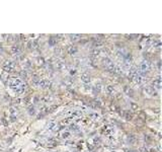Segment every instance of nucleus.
<instances>
[{"mask_svg": "<svg viewBox=\"0 0 162 152\" xmlns=\"http://www.w3.org/2000/svg\"><path fill=\"white\" fill-rule=\"evenodd\" d=\"M81 80L83 81V82H85V83H88V82L90 81V76H89V74H86V73L82 74V76H81Z\"/></svg>", "mask_w": 162, "mask_h": 152, "instance_id": "6e6552de", "label": "nucleus"}, {"mask_svg": "<svg viewBox=\"0 0 162 152\" xmlns=\"http://www.w3.org/2000/svg\"><path fill=\"white\" fill-rule=\"evenodd\" d=\"M160 87H161V79H160L159 76H158V77L156 79H154V81H153V88L154 89L155 88L160 89Z\"/></svg>", "mask_w": 162, "mask_h": 152, "instance_id": "39448f33", "label": "nucleus"}, {"mask_svg": "<svg viewBox=\"0 0 162 152\" xmlns=\"http://www.w3.org/2000/svg\"><path fill=\"white\" fill-rule=\"evenodd\" d=\"M51 84V82L48 80V79H40L39 83H37V85H40L41 87H43V88H46V87H49Z\"/></svg>", "mask_w": 162, "mask_h": 152, "instance_id": "20e7f679", "label": "nucleus"}, {"mask_svg": "<svg viewBox=\"0 0 162 152\" xmlns=\"http://www.w3.org/2000/svg\"><path fill=\"white\" fill-rule=\"evenodd\" d=\"M9 85L11 88L14 91H16V92H21V91H23L25 88V84H23V83L21 82L20 79H13V80L10 81Z\"/></svg>", "mask_w": 162, "mask_h": 152, "instance_id": "f257e3e1", "label": "nucleus"}, {"mask_svg": "<svg viewBox=\"0 0 162 152\" xmlns=\"http://www.w3.org/2000/svg\"><path fill=\"white\" fill-rule=\"evenodd\" d=\"M75 52H76V48H71L70 49V50H69V53H70V54H75Z\"/></svg>", "mask_w": 162, "mask_h": 152, "instance_id": "1a4fd4ad", "label": "nucleus"}, {"mask_svg": "<svg viewBox=\"0 0 162 152\" xmlns=\"http://www.w3.org/2000/svg\"><path fill=\"white\" fill-rule=\"evenodd\" d=\"M150 68H151V64H150V62L149 61H147V60H144V61H142V62L140 63V71L141 73H147V72H149L150 71Z\"/></svg>", "mask_w": 162, "mask_h": 152, "instance_id": "f03ea898", "label": "nucleus"}, {"mask_svg": "<svg viewBox=\"0 0 162 152\" xmlns=\"http://www.w3.org/2000/svg\"><path fill=\"white\" fill-rule=\"evenodd\" d=\"M103 65L105 68H106V70H108V71H115L116 70V66L114 65V63L111 62V59H104Z\"/></svg>", "mask_w": 162, "mask_h": 152, "instance_id": "7ed1b4c3", "label": "nucleus"}, {"mask_svg": "<svg viewBox=\"0 0 162 152\" xmlns=\"http://www.w3.org/2000/svg\"><path fill=\"white\" fill-rule=\"evenodd\" d=\"M145 92H147L149 95H155L156 91H155V89H154L153 87H146V88H145Z\"/></svg>", "mask_w": 162, "mask_h": 152, "instance_id": "423d86ee", "label": "nucleus"}, {"mask_svg": "<svg viewBox=\"0 0 162 152\" xmlns=\"http://www.w3.org/2000/svg\"><path fill=\"white\" fill-rule=\"evenodd\" d=\"M13 68H14V63L13 62H7V63H5V69L6 70H9V71H11V70H13Z\"/></svg>", "mask_w": 162, "mask_h": 152, "instance_id": "0eeeda50", "label": "nucleus"}]
</instances>
